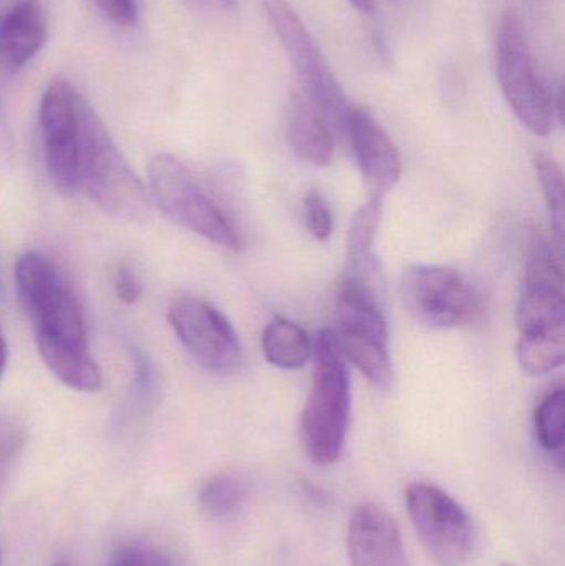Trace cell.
Returning <instances> with one entry per match:
<instances>
[{
	"mask_svg": "<svg viewBox=\"0 0 565 566\" xmlns=\"http://www.w3.org/2000/svg\"><path fill=\"white\" fill-rule=\"evenodd\" d=\"M564 396L563 386L547 392L533 415L534 438L559 469L564 459Z\"/></svg>",
	"mask_w": 565,
	"mask_h": 566,
	"instance_id": "7402d4cb",
	"label": "cell"
},
{
	"mask_svg": "<svg viewBox=\"0 0 565 566\" xmlns=\"http://www.w3.org/2000/svg\"><path fill=\"white\" fill-rule=\"evenodd\" d=\"M182 2L205 13H228L236 9V0H182Z\"/></svg>",
	"mask_w": 565,
	"mask_h": 566,
	"instance_id": "f546056e",
	"label": "cell"
},
{
	"mask_svg": "<svg viewBox=\"0 0 565 566\" xmlns=\"http://www.w3.org/2000/svg\"><path fill=\"white\" fill-rule=\"evenodd\" d=\"M332 333L344 359L352 363L378 389L390 388L394 381L390 343L364 338V336L342 335L334 329Z\"/></svg>",
	"mask_w": 565,
	"mask_h": 566,
	"instance_id": "ffe728a7",
	"label": "cell"
},
{
	"mask_svg": "<svg viewBox=\"0 0 565 566\" xmlns=\"http://www.w3.org/2000/svg\"><path fill=\"white\" fill-rule=\"evenodd\" d=\"M314 371L301 418V438L308 459L332 465L341 459L350 426V375L331 328L314 339Z\"/></svg>",
	"mask_w": 565,
	"mask_h": 566,
	"instance_id": "7a4b0ae2",
	"label": "cell"
},
{
	"mask_svg": "<svg viewBox=\"0 0 565 566\" xmlns=\"http://www.w3.org/2000/svg\"><path fill=\"white\" fill-rule=\"evenodd\" d=\"M411 524L438 566H463L474 548V524L467 509L430 482H414L405 491Z\"/></svg>",
	"mask_w": 565,
	"mask_h": 566,
	"instance_id": "ba28073f",
	"label": "cell"
},
{
	"mask_svg": "<svg viewBox=\"0 0 565 566\" xmlns=\"http://www.w3.org/2000/svg\"><path fill=\"white\" fill-rule=\"evenodd\" d=\"M355 159L374 198L384 199L400 181V153L377 119L364 108H352L347 135Z\"/></svg>",
	"mask_w": 565,
	"mask_h": 566,
	"instance_id": "7c38bea8",
	"label": "cell"
},
{
	"mask_svg": "<svg viewBox=\"0 0 565 566\" xmlns=\"http://www.w3.org/2000/svg\"><path fill=\"white\" fill-rule=\"evenodd\" d=\"M400 298L421 325L448 329L471 325L483 313V298L457 269L414 265L400 279Z\"/></svg>",
	"mask_w": 565,
	"mask_h": 566,
	"instance_id": "52a82bcc",
	"label": "cell"
},
{
	"mask_svg": "<svg viewBox=\"0 0 565 566\" xmlns=\"http://www.w3.org/2000/svg\"><path fill=\"white\" fill-rule=\"evenodd\" d=\"M503 566H516V565H503Z\"/></svg>",
	"mask_w": 565,
	"mask_h": 566,
	"instance_id": "e575fe53",
	"label": "cell"
},
{
	"mask_svg": "<svg viewBox=\"0 0 565 566\" xmlns=\"http://www.w3.org/2000/svg\"><path fill=\"white\" fill-rule=\"evenodd\" d=\"M49 39V23L39 0H19L0 17V66L22 70Z\"/></svg>",
	"mask_w": 565,
	"mask_h": 566,
	"instance_id": "4fadbf2b",
	"label": "cell"
},
{
	"mask_svg": "<svg viewBox=\"0 0 565 566\" xmlns=\"http://www.w3.org/2000/svg\"><path fill=\"white\" fill-rule=\"evenodd\" d=\"M106 566H172L171 562L155 548L126 545L119 548Z\"/></svg>",
	"mask_w": 565,
	"mask_h": 566,
	"instance_id": "83f0119b",
	"label": "cell"
},
{
	"mask_svg": "<svg viewBox=\"0 0 565 566\" xmlns=\"http://www.w3.org/2000/svg\"><path fill=\"white\" fill-rule=\"evenodd\" d=\"M106 20L118 27H135L138 10L135 0H93Z\"/></svg>",
	"mask_w": 565,
	"mask_h": 566,
	"instance_id": "f1b7e54d",
	"label": "cell"
},
{
	"mask_svg": "<svg viewBox=\"0 0 565 566\" xmlns=\"http://www.w3.org/2000/svg\"><path fill=\"white\" fill-rule=\"evenodd\" d=\"M251 485L239 471H222L212 475L199 492V509L212 521H226L239 514L248 502Z\"/></svg>",
	"mask_w": 565,
	"mask_h": 566,
	"instance_id": "44dd1931",
	"label": "cell"
},
{
	"mask_svg": "<svg viewBox=\"0 0 565 566\" xmlns=\"http://www.w3.org/2000/svg\"><path fill=\"white\" fill-rule=\"evenodd\" d=\"M534 168H536L537 178H540L541 188H543L544 199H546L547 211H550L551 226H553L557 249H559V254L563 255L565 221L563 171H561L559 165L547 155H536V158H534Z\"/></svg>",
	"mask_w": 565,
	"mask_h": 566,
	"instance_id": "cb8c5ba5",
	"label": "cell"
},
{
	"mask_svg": "<svg viewBox=\"0 0 565 566\" xmlns=\"http://www.w3.org/2000/svg\"><path fill=\"white\" fill-rule=\"evenodd\" d=\"M355 9L360 10L362 13L374 12V0H348Z\"/></svg>",
	"mask_w": 565,
	"mask_h": 566,
	"instance_id": "d6a6232c",
	"label": "cell"
},
{
	"mask_svg": "<svg viewBox=\"0 0 565 566\" xmlns=\"http://www.w3.org/2000/svg\"><path fill=\"white\" fill-rule=\"evenodd\" d=\"M148 181L153 202L166 218L212 244L242 251L244 241L238 228L176 156H155Z\"/></svg>",
	"mask_w": 565,
	"mask_h": 566,
	"instance_id": "5b68a950",
	"label": "cell"
},
{
	"mask_svg": "<svg viewBox=\"0 0 565 566\" xmlns=\"http://www.w3.org/2000/svg\"><path fill=\"white\" fill-rule=\"evenodd\" d=\"M265 15L297 76L302 95L325 116L335 138L347 135L350 103L312 33L289 0H261Z\"/></svg>",
	"mask_w": 565,
	"mask_h": 566,
	"instance_id": "3957f363",
	"label": "cell"
},
{
	"mask_svg": "<svg viewBox=\"0 0 565 566\" xmlns=\"http://www.w3.org/2000/svg\"><path fill=\"white\" fill-rule=\"evenodd\" d=\"M27 442V428L22 419L0 412V492L19 461Z\"/></svg>",
	"mask_w": 565,
	"mask_h": 566,
	"instance_id": "d4e9b609",
	"label": "cell"
},
{
	"mask_svg": "<svg viewBox=\"0 0 565 566\" xmlns=\"http://www.w3.org/2000/svg\"><path fill=\"white\" fill-rule=\"evenodd\" d=\"M7 359H9V348H7L6 338H3L2 329H0V379L6 373Z\"/></svg>",
	"mask_w": 565,
	"mask_h": 566,
	"instance_id": "1f68e13d",
	"label": "cell"
},
{
	"mask_svg": "<svg viewBox=\"0 0 565 566\" xmlns=\"http://www.w3.org/2000/svg\"><path fill=\"white\" fill-rule=\"evenodd\" d=\"M381 218V199L372 196L368 202L352 216L347 232V261L342 281L364 286L380 293L378 261L375 258L374 242Z\"/></svg>",
	"mask_w": 565,
	"mask_h": 566,
	"instance_id": "9a60e30c",
	"label": "cell"
},
{
	"mask_svg": "<svg viewBox=\"0 0 565 566\" xmlns=\"http://www.w3.org/2000/svg\"><path fill=\"white\" fill-rule=\"evenodd\" d=\"M517 361L521 369L530 376H543L556 371L565 361V333L520 336Z\"/></svg>",
	"mask_w": 565,
	"mask_h": 566,
	"instance_id": "603a6c76",
	"label": "cell"
},
{
	"mask_svg": "<svg viewBox=\"0 0 565 566\" xmlns=\"http://www.w3.org/2000/svg\"><path fill=\"white\" fill-rule=\"evenodd\" d=\"M15 282L20 306L35 326V342L90 348L82 306L49 258L40 252L20 255Z\"/></svg>",
	"mask_w": 565,
	"mask_h": 566,
	"instance_id": "277c9868",
	"label": "cell"
},
{
	"mask_svg": "<svg viewBox=\"0 0 565 566\" xmlns=\"http://www.w3.org/2000/svg\"><path fill=\"white\" fill-rule=\"evenodd\" d=\"M168 322L186 352L202 368L221 376L241 371V342L221 310L198 296H181L169 306Z\"/></svg>",
	"mask_w": 565,
	"mask_h": 566,
	"instance_id": "9c48e42d",
	"label": "cell"
},
{
	"mask_svg": "<svg viewBox=\"0 0 565 566\" xmlns=\"http://www.w3.org/2000/svg\"><path fill=\"white\" fill-rule=\"evenodd\" d=\"M36 349L46 368L69 388L83 392H95L102 388V369L90 353V348L36 342Z\"/></svg>",
	"mask_w": 565,
	"mask_h": 566,
	"instance_id": "ac0fdd59",
	"label": "cell"
},
{
	"mask_svg": "<svg viewBox=\"0 0 565 566\" xmlns=\"http://www.w3.org/2000/svg\"><path fill=\"white\" fill-rule=\"evenodd\" d=\"M113 289L119 302L135 305L143 296V281L138 271L129 262H119L113 277Z\"/></svg>",
	"mask_w": 565,
	"mask_h": 566,
	"instance_id": "4316f807",
	"label": "cell"
},
{
	"mask_svg": "<svg viewBox=\"0 0 565 566\" xmlns=\"http://www.w3.org/2000/svg\"><path fill=\"white\" fill-rule=\"evenodd\" d=\"M335 135L317 106L295 92L292 95L289 142L302 161L314 166H328L334 159Z\"/></svg>",
	"mask_w": 565,
	"mask_h": 566,
	"instance_id": "e0dca14e",
	"label": "cell"
},
{
	"mask_svg": "<svg viewBox=\"0 0 565 566\" xmlns=\"http://www.w3.org/2000/svg\"><path fill=\"white\" fill-rule=\"evenodd\" d=\"M347 552L350 566H410L400 525L390 512L372 502L352 511Z\"/></svg>",
	"mask_w": 565,
	"mask_h": 566,
	"instance_id": "8fae6325",
	"label": "cell"
},
{
	"mask_svg": "<svg viewBox=\"0 0 565 566\" xmlns=\"http://www.w3.org/2000/svg\"><path fill=\"white\" fill-rule=\"evenodd\" d=\"M0 145H10V126L7 122L6 108H3L2 99H0Z\"/></svg>",
	"mask_w": 565,
	"mask_h": 566,
	"instance_id": "4dcf8cb0",
	"label": "cell"
},
{
	"mask_svg": "<svg viewBox=\"0 0 565 566\" xmlns=\"http://www.w3.org/2000/svg\"><path fill=\"white\" fill-rule=\"evenodd\" d=\"M128 352L133 368L132 382L109 421L113 436L126 434L133 426L139 424L158 405L161 392V379L151 356L135 345L129 346Z\"/></svg>",
	"mask_w": 565,
	"mask_h": 566,
	"instance_id": "2e32d148",
	"label": "cell"
},
{
	"mask_svg": "<svg viewBox=\"0 0 565 566\" xmlns=\"http://www.w3.org/2000/svg\"><path fill=\"white\" fill-rule=\"evenodd\" d=\"M305 228L308 234L318 242H325L331 239L334 232V216H332L331 206L322 192L312 189L304 199Z\"/></svg>",
	"mask_w": 565,
	"mask_h": 566,
	"instance_id": "484cf974",
	"label": "cell"
},
{
	"mask_svg": "<svg viewBox=\"0 0 565 566\" xmlns=\"http://www.w3.org/2000/svg\"><path fill=\"white\" fill-rule=\"evenodd\" d=\"M76 96L79 92L66 80H53L43 92L39 109L46 171L53 186L65 196L80 188Z\"/></svg>",
	"mask_w": 565,
	"mask_h": 566,
	"instance_id": "30bf717a",
	"label": "cell"
},
{
	"mask_svg": "<svg viewBox=\"0 0 565 566\" xmlns=\"http://www.w3.org/2000/svg\"><path fill=\"white\" fill-rule=\"evenodd\" d=\"M53 566H69V565H66V564H55Z\"/></svg>",
	"mask_w": 565,
	"mask_h": 566,
	"instance_id": "836d02e7",
	"label": "cell"
},
{
	"mask_svg": "<svg viewBox=\"0 0 565 566\" xmlns=\"http://www.w3.org/2000/svg\"><path fill=\"white\" fill-rule=\"evenodd\" d=\"M516 322L521 336L565 333L564 279L524 277Z\"/></svg>",
	"mask_w": 565,
	"mask_h": 566,
	"instance_id": "5bb4252c",
	"label": "cell"
},
{
	"mask_svg": "<svg viewBox=\"0 0 565 566\" xmlns=\"http://www.w3.org/2000/svg\"><path fill=\"white\" fill-rule=\"evenodd\" d=\"M498 80L521 123L537 136L551 135L561 98L551 93L530 50L523 22L514 12L501 19L496 49Z\"/></svg>",
	"mask_w": 565,
	"mask_h": 566,
	"instance_id": "8992f818",
	"label": "cell"
},
{
	"mask_svg": "<svg viewBox=\"0 0 565 566\" xmlns=\"http://www.w3.org/2000/svg\"><path fill=\"white\" fill-rule=\"evenodd\" d=\"M262 353L275 368L292 371L311 361L314 342L299 323L278 316L262 332Z\"/></svg>",
	"mask_w": 565,
	"mask_h": 566,
	"instance_id": "d6986e66",
	"label": "cell"
},
{
	"mask_svg": "<svg viewBox=\"0 0 565 566\" xmlns=\"http://www.w3.org/2000/svg\"><path fill=\"white\" fill-rule=\"evenodd\" d=\"M79 119V181L90 198L123 221H143L149 214V198L142 179L133 171L105 123L93 106L76 96Z\"/></svg>",
	"mask_w": 565,
	"mask_h": 566,
	"instance_id": "6da1fadb",
	"label": "cell"
}]
</instances>
